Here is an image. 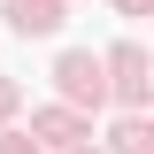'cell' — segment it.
Masks as SVG:
<instances>
[{"label": "cell", "mask_w": 154, "mask_h": 154, "mask_svg": "<svg viewBox=\"0 0 154 154\" xmlns=\"http://www.w3.org/2000/svg\"><path fill=\"white\" fill-rule=\"evenodd\" d=\"M123 8H131V16H139V8H146V0H123Z\"/></svg>", "instance_id": "obj_8"}, {"label": "cell", "mask_w": 154, "mask_h": 154, "mask_svg": "<svg viewBox=\"0 0 154 154\" xmlns=\"http://www.w3.org/2000/svg\"><path fill=\"white\" fill-rule=\"evenodd\" d=\"M0 154H38V146H31L23 131H8V139H0Z\"/></svg>", "instance_id": "obj_6"}, {"label": "cell", "mask_w": 154, "mask_h": 154, "mask_svg": "<svg viewBox=\"0 0 154 154\" xmlns=\"http://www.w3.org/2000/svg\"><path fill=\"white\" fill-rule=\"evenodd\" d=\"M62 93H69V100H93V108H100V100H108V77H100V62L93 54H62Z\"/></svg>", "instance_id": "obj_1"}, {"label": "cell", "mask_w": 154, "mask_h": 154, "mask_svg": "<svg viewBox=\"0 0 154 154\" xmlns=\"http://www.w3.org/2000/svg\"><path fill=\"white\" fill-rule=\"evenodd\" d=\"M100 77H116V93L131 100V108L146 100V54H139V46H116V54H108V69H100Z\"/></svg>", "instance_id": "obj_2"}, {"label": "cell", "mask_w": 154, "mask_h": 154, "mask_svg": "<svg viewBox=\"0 0 154 154\" xmlns=\"http://www.w3.org/2000/svg\"><path fill=\"white\" fill-rule=\"evenodd\" d=\"M8 23H16V31H54L62 0H8Z\"/></svg>", "instance_id": "obj_3"}, {"label": "cell", "mask_w": 154, "mask_h": 154, "mask_svg": "<svg viewBox=\"0 0 154 154\" xmlns=\"http://www.w3.org/2000/svg\"><path fill=\"white\" fill-rule=\"evenodd\" d=\"M8 108H16V85H0V116H8Z\"/></svg>", "instance_id": "obj_7"}, {"label": "cell", "mask_w": 154, "mask_h": 154, "mask_svg": "<svg viewBox=\"0 0 154 154\" xmlns=\"http://www.w3.org/2000/svg\"><path fill=\"white\" fill-rule=\"evenodd\" d=\"M38 131L62 139V146H77V139H85V123H77V116H62V108H46V116H38Z\"/></svg>", "instance_id": "obj_4"}, {"label": "cell", "mask_w": 154, "mask_h": 154, "mask_svg": "<svg viewBox=\"0 0 154 154\" xmlns=\"http://www.w3.org/2000/svg\"><path fill=\"white\" fill-rule=\"evenodd\" d=\"M116 154H146V123H123L116 131Z\"/></svg>", "instance_id": "obj_5"}]
</instances>
